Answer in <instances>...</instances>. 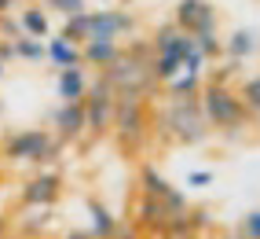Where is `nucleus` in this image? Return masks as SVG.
Masks as SVG:
<instances>
[{"label": "nucleus", "instance_id": "obj_1", "mask_svg": "<svg viewBox=\"0 0 260 239\" xmlns=\"http://www.w3.org/2000/svg\"><path fill=\"white\" fill-rule=\"evenodd\" d=\"M99 77L107 81L117 96H143L150 85H154V48H147V44L121 48L117 59Z\"/></svg>", "mask_w": 260, "mask_h": 239}, {"label": "nucleus", "instance_id": "obj_2", "mask_svg": "<svg viewBox=\"0 0 260 239\" xmlns=\"http://www.w3.org/2000/svg\"><path fill=\"white\" fill-rule=\"evenodd\" d=\"M198 103H202V114H205V122L223 129L228 136L242 132L249 122H253V114L246 111V103H242V96L235 89H228V85H202V96H198Z\"/></svg>", "mask_w": 260, "mask_h": 239}, {"label": "nucleus", "instance_id": "obj_3", "mask_svg": "<svg viewBox=\"0 0 260 239\" xmlns=\"http://www.w3.org/2000/svg\"><path fill=\"white\" fill-rule=\"evenodd\" d=\"M158 132L176 144H202L209 136V122L198 99H169L158 111Z\"/></svg>", "mask_w": 260, "mask_h": 239}, {"label": "nucleus", "instance_id": "obj_4", "mask_svg": "<svg viewBox=\"0 0 260 239\" xmlns=\"http://www.w3.org/2000/svg\"><path fill=\"white\" fill-rule=\"evenodd\" d=\"M66 144L55 140V132L48 129H19L4 140V158L11 166H48Z\"/></svg>", "mask_w": 260, "mask_h": 239}, {"label": "nucleus", "instance_id": "obj_5", "mask_svg": "<svg viewBox=\"0 0 260 239\" xmlns=\"http://www.w3.org/2000/svg\"><path fill=\"white\" fill-rule=\"evenodd\" d=\"M117 132V144L136 151L147 140V107H143V96H117L114 99V125Z\"/></svg>", "mask_w": 260, "mask_h": 239}, {"label": "nucleus", "instance_id": "obj_6", "mask_svg": "<svg viewBox=\"0 0 260 239\" xmlns=\"http://www.w3.org/2000/svg\"><path fill=\"white\" fill-rule=\"evenodd\" d=\"M114 99H117V92L103 77H95L88 85V96L81 99V107H84V132H88L92 140H99V136L114 125Z\"/></svg>", "mask_w": 260, "mask_h": 239}, {"label": "nucleus", "instance_id": "obj_7", "mask_svg": "<svg viewBox=\"0 0 260 239\" xmlns=\"http://www.w3.org/2000/svg\"><path fill=\"white\" fill-rule=\"evenodd\" d=\"M136 33V15L121 8H99L88 11V41H117Z\"/></svg>", "mask_w": 260, "mask_h": 239}, {"label": "nucleus", "instance_id": "obj_8", "mask_svg": "<svg viewBox=\"0 0 260 239\" xmlns=\"http://www.w3.org/2000/svg\"><path fill=\"white\" fill-rule=\"evenodd\" d=\"M172 26L190 33V37L216 33V8L209 0H180V4L172 8Z\"/></svg>", "mask_w": 260, "mask_h": 239}, {"label": "nucleus", "instance_id": "obj_9", "mask_svg": "<svg viewBox=\"0 0 260 239\" xmlns=\"http://www.w3.org/2000/svg\"><path fill=\"white\" fill-rule=\"evenodd\" d=\"M22 202L33 210H44V206H55V199L62 195V173L55 169H41V173H33L22 180Z\"/></svg>", "mask_w": 260, "mask_h": 239}, {"label": "nucleus", "instance_id": "obj_10", "mask_svg": "<svg viewBox=\"0 0 260 239\" xmlns=\"http://www.w3.org/2000/svg\"><path fill=\"white\" fill-rule=\"evenodd\" d=\"M150 48H154V56H172V59H183V66H187V59L194 56V37H190V33H183V30H176L172 22H165L158 33H154Z\"/></svg>", "mask_w": 260, "mask_h": 239}, {"label": "nucleus", "instance_id": "obj_11", "mask_svg": "<svg viewBox=\"0 0 260 239\" xmlns=\"http://www.w3.org/2000/svg\"><path fill=\"white\" fill-rule=\"evenodd\" d=\"M48 125L55 129V140L59 144H74L84 136V107L81 103H59L55 111H51Z\"/></svg>", "mask_w": 260, "mask_h": 239}, {"label": "nucleus", "instance_id": "obj_12", "mask_svg": "<svg viewBox=\"0 0 260 239\" xmlns=\"http://www.w3.org/2000/svg\"><path fill=\"white\" fill-rule=\"evenodd\" d=\"M88 74H84V66H66L59 70L55 77V92H59V103H81L84 96H88Z\"/></svg>", "mask_w": 260, "mask_h": 239}, {"label": "nucleus", "instance_id": "obj_13", "mask_svg": "<svg viewBox=\"0 0 260 239\" xmlns=\"http://www.w3.org/2000/svg\"><path fill=\"white\" fill-rule=\"evenodd\" d=\"M132 221H136V228H140V232L150 228V232L161 235L172 217H169V210H165L161 199H147V195H140V202H136V217H132Z\"/></svg>", "mask_w": 260, "mask_h": 239}, {"label": "nucleus", "instance_id": "obj_14", "mask_svg": "<svg viewBox=\"0 0 260 239\" xmlns=\"http://www.w3.org/2000/svg\"><path fill=\"white\" fill-rule=\"evenodd\" d=\"M84 206H88V217H92V228H88V232H92L95 239H114L121 217H114V210H110L103 199H95V195L84 199Z\"/></svg>", "mask_w": 260, "mask_h": 239}, {"label": "nucleus", "instance_id": "obj_15", "mask_svg": "<svg viewBox=\"0 0 260 239\" xmlns=\"http://www.w3.org/2000/svg\"><path fill=\"white\" fill-rule=\"evenodd\" d=\"M117 52H121L117 41H84L81 44V59L88 66H95V70H107V66L117 59Z\"/></svg>", "mask_w": 260, "mask_h": 239}, {"label": "nucleus", "instance_id": "obj_16", "mask_svg": "<svg viewBox=\"0 0 260 239\" xmlns=\"http://www.w3.org/2000/svg\"><path fill=\"white\" fill-rule=\"evenodd\" d=\"M48 59L55 63V70H66V66H84L81 44H70L66 37H59V33H55V41H48Z\"/></svg>", "mask_w": 260, "mask_h": 239}, {"label": "nucleus", "instance_id": "obj_17", "mask_svg": "<svg viewBox=\"0 0 260 239\" xmlns=\"http://www.w3.org/2000/svg\"><path fill=\"white\" fill-rule=\"evenodd\" d=\"M19 26H22V37H48V30H51V22H48V11L41 8V4H26L22 11H19Z\"/></svg>", "mask_w": 260, "mask_h": 239}, {"label": "nucleus", "instance_id": "obj_18", "mask_svg": "<svg viewBox=\"0 0 260 239\" xmlns=\"http://www.w3.org/2000/svg\"><path fill=\"white\" fill-rule=\"evenodd\" d=\"M256 52V33L253 30H235L228 41H223V56H231L235 63H246Z\"/></svg>", "mask_w": 260, "mask_h": 239}, {"label": "nucleus", "instance_id": "obj_19", "mask_svg": "<svg viewBox=\"0 0 260 239\" xmlns=\"http://www.w3.org/2000/svg\"><path fill=\"white\" fill-rule=\"evenodd\" d=\"M165 96L169 99H198L202 96V74H180V77H172L165 85Z\"/></svg>", "mask_w": 260, "mask_h": 239}, {"label": "nucleus", "instance_id": "obj_20", "mask_svg": "<svg viewBox=\"0 0 260 239\" xmlns=\"http://www.w3.org/2000/svg\"><path fill=\"white\" fill-rule=\"evenodd\" d=\"M172 192V184L158 173L154 166H140V195H147V199H165Z\"/></svg>", "mask_w": 260, "mask_h": 239}, {"label": "nucleus", "instance_id": "obj_21", "mask_svg": "<svg viewBox=\"0 0 260 239\" xmlns=\"http://www.w3.org/2000/svg\"><path fill=\"white\" fill-rule=\"evenodd\" d=\"M59 37H66L70 44H84V41H88V11L74 15V19H62Z\"/></svg>", "mask_w": 260, "mask_h": 239}, {"label": "nucleus", "instance_id": "obj_22", "mask_svg": "<svg viewBox=\"0 0 260 239\" xmlns=\"http://www.w3.org/2000/svg\"><path fill=\"white\" fill-rule=\"evenodd\" d=\"M15 56L26 59V63L48 59V44H44V41H37V37H19V41H15Z\"/></svg>", "mask_w": 260, "mask_h": 239}, {"label": "nucleus", "instance_id": "obj_23", "mask_svg": "<svg viewBox=\"0 0 260 239\" xmlns=\"http://www.w3.org/2000/svg\"><path fill=\"white\" fill-rule=\"evenodd\" d=\"M242 103H246V111L253 114V118H260V74H253V77H246L242 81Z\"/></svg>", "mask_w": 260, "mask_h": 239}, {"label": "nucleus", "instance_id": "obj_24", "mask_svg": "<svg viewBox=\"0 0 260 239\" xmlns=\"http://www.w3.org/2000/svg\"><path fill=\"white\" fill-rule=\"evenodd\" d=\"M41 8H44V11H59L62 19H74V15L88 11V8H84V0H44Z\"/></svg>", "mask_w": 260, "mask_h": 239}, {"label": "nucleus", "instance_id": "obj_25", "mask_svg": "<svg viewBox=\"0 0 260 239\" xmlns=\"http://www.w3.org/2000/svg\"><path fill=\"white\" fill-rule=\"evenodd\" d=\"M194 48L205 59H220L223 56V41L216 37V33H202V37H194Z\"/></svg>", "mask_w": 260, "mask_h": 239}, {"label": "nucleus", "instance_id": "obj_26", "mask_svg": "<svg viewBox=\"0 0 260 239\" xmlns=\"http://www.w3.org/2000/svg\"><path fill=\"white\" fill-rule=\"evenodd\" d=\"M242 239H260V210H249L242 217Z\"/></svg>", "mask_w": 260, "mask_h": 239}, {"label": "nucleus", "instance_id": "obj_27", "mask_svg": "<svg viewBox=\"0 0 260 239\" xmlns=\"http://www.w3.org/2000/svg\"><path fill=\"white\" fill-rule=\"evenodd\" d=\"M0 37H8L11 44L19 41V37H22V26H19V19H8V15H4V19H0Z\"/></svg>", "mask_w": 260, "mask_h": 239}, {"label": "nucleus", "instance_id": "obj_28", "mask_svg": "<svg viewBox=\"0 0 260 239\" xmlns=\"http://www.w3.org/2000/svg\"><path fill=\"white\" fill-rule=\"evenodd\" d=\"M187 184H190V188H205V184H213V169H194V173H187Z\"/></svg>", "mask_w": 260, "mask_h": 239}, {"label": "nucleus", "instance_id": "obj_29", "mask_svg": "<svg viewBox=\"0 0 260 239\" xmlns=\"http://www.w3.org/2000/svg\"><path fill=\"white\" fill-rule=\"evenodd\" d=\"M114 239H140V228H136V221H117Z\"/></svg>", "mask_w": 260, "mask_h": 239}, {"label": "nucleus", "instance_id": "obj_30", "mask_svg": "<svg viewBox=\"0 0 260 239\" xmlns=\"http://www.w3.org/2000/svg\"><path fill=\"white\" fill-rule=\"evenodd\" d=\"M41 228H48V214H33V221H26V235H33V232H41Z\"/></svg>", "mask_w": 260, "mask_h": 239}, {"label": "nucleus", "instance_id": "obj_31", "mask_svg": "<svg viewBox=\"0 0 260 239\" xmlns=\"http://www.w3.org/2000/svg\"><path fill=\"white\" fill-rule=\"evenodd\" d=\"M62 239H95V235H92L88 228H77V232H66Z\"/></svg>", "mask_w": 260, "mask_h": 239}, {"label": "nucleus", "instance_id": "obj_32", "mask_svg": "<svg viewBox=\"0 0 260 239\" xmlns=\"http://www.w3.org/2000/svg\"><path fill=\"white\" fill-rule=\"evenodd\" d=\"M15 4H22V0H0V19H4V15H8Z\"/></svg>", "mask_w": 260, "mask_h": 239}, {"label": "nucleus", "instance_id": "obj_33", "mask_svg": "<svg viewBox=\"0 0 260 239\" xmlns=\"http://www.w3.org/2000/svg\"><path fill=\"white\" fill-rule=\"evenodd\" d=\"M216 239H242L238 232H223V235H216Z\"/></svg>", "mask_w": 260, "mask_h": 239}, {"label": "nucleus", "instance_id": "obj_34", "mask_svg": "<svg viewBox=\"0 0 260 239\" xmlns=\"http://www.w3.org/2000/svg\"><path fill=\"white\" fill-rule=\"evenodd\" d=\"M4 70H8V63H0V81H4Z\"/></svg>", "mask_w": 260, "mask_h": 239}, {"label": "nucleus", "instance_id": "obj_35", "mask_svg": "<svg viewBox=\"0 0 260 239\" xmlns=\"http://www.w3.org/2000/svg\"><path fill=\"white\" fill-rule=\"evenodd\" d=\"M0 232H4V214H0Z\"/></svg>", "mask_w": 260, "mask_h": 239}, {"label": "nucleus", "instance_id": "obj_36", "mask_svg": "<svg viewBox=\"0 0 260 239\" xmlns=\"http://www.w3.org/2000/svg\"><path fill=\"white\" fill-rule=\"evenodd\" d=\"M103 4H107V0H103Z\"/></svg>", "mask_w": 260, "mask_h": 239}]
</instances>
